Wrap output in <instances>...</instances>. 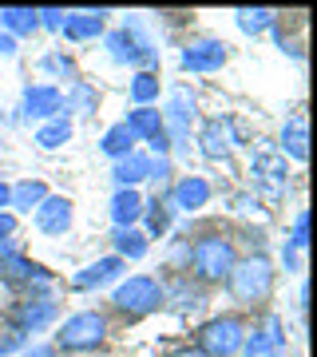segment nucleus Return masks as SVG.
<instances>
[{"label":"nucleus","instance_id":"f257e3e1","mask_svg":"<svg viewBox=\"0 0 317 357\" xmlns=\"http://www.w3.org/2000/svg\"><path fill=\"white\" fill-rule=\"evenodd\" d=\"M234 262H238L234 243L222 238V234H203V238H194V246H190V274L199 282H206V286L226 282Z\"/></svg>","mask_w":317,"mask_h":357},{"label":"nucleus","instance_id":"f03ea898","mask_svg":"<svg viewBox=\"0 0 317 357\" xmlns=\"http://www.w3.org/2000/svg\"><path fill=\"white\" fill-rule=\"evenodd\" d=\"M274 262H270L266 255H250V258H238L234 262V270H230V294L238 298V302H246V306H254V302H266L270 290H274Z\"/></svg>","mask_w":317,"mask_h":357},{"label":"nucleus","instance_id":"7ed1b4c3","mask_svg":"<svg viewBox=\"0 0 317 357\" xmlns=\"http://www.w3.org/2000/svg\"><path fill=\"white\" fill-rule=\"evenodd\" d=\"M111 302H115V310H119L127 321L147 318V314H155V310L167 302L163 298V282H155L151 274H131L127 282L115 286Z\"/></svg>","mask_w":317,"mask_h":357},{"label":"nucleus","instance_id":"20e7f679","mask_svg":"<svg viewBox=\"0 0 317 357\" xmlns=\"http://www.w3.org/2000/svg\"><path fill=\"white\" fill-rule=\"evenodd\" d=\"M103 337H107V318H103L100 310L72 314V318L56 330V345H60L63 354H88V349L103 345Z\"/></svg>","mask_w":317,"mask_h":357},{"label":"nucleus","instance_id":"39448f33","mask_svg":"<svg viewBox=\"0 0 317 357\" xmlns=\"http://www.w3.org/2000/svg\"><path fill=\"white\" fill-rule=\"evenodd\" d=\"M246 345V321L238 314H222V318H210L199 330V354L206 357H234Z\"/></svg>","mask_w":317,"mask_h":357},{"label":"nucleus","instance_id":"423d86ee","mask_svg":"<svg viewBox=\"0 0 317 357\" xmlns=\"http://www.w3.org/2000/svg\"><path fill=\"white\" fill-rule=\"evenodd\" d=\"M68 227H72V203L60 195H48L36 206V230L40 234H63Z\"/></svg>","mask_w":317,"mask_h":357},{"label":"nucleus","instance_id":"0eeeda50","mask_svg":"<svg viewBox=\"0 0 317 357\" xmlns=\"http://www.w3.org/2000/svg\"><path fill=\"white\" fill-rule=\"evenodd\" d=\"M226 64V48L215 44V40H203V44H190L183 52V68L187 72H215V68Z\"/></svg>","mask_w":317,"mask_h":357},{"label":"nucleus","instance_id":"6e6552de","mask_svg":"<svg viewBox=\"0 0 317 357\" xmlns=\"http://www.w3.org/2000/svg\"><path fill=\"white\" fill-rule=\"evenodd\" d=\"M171 203L178 206V211H199V206L210 203V183L199 175H187L175 183V191H171Z\"/></svg>","mask_w":317,"mask_h":357},{"label":"nucleus","instance_id":"1a4fd4ad","mask_svg":"<svg viewBox=\"0 0 317 357\" xmlns=\"http://www.w3.org/2000/svg\"><path fill=\"white\" fill-rule=\"evenodd\" d=\"M143 211H147V206H143V199H139V191H135V187H119V191H115L111 218H115V227H119V230L135 227V222L143 218Z\"/></svg>","mask_w":317,"mask_h":357},{"label":"nucleus","instance_id":"9d476101","mask_svg":"<svg viewBox=\"0 0 317 357\" xmlns=\"http://www.w3.org/2000/svg\"><path fill=\"white\" fill-rule=\"evenodd\" d=\"M230 131H234V123H230V119H210V123H206L203 135H199L206 159H222V155L230 151Z\"/></svg>","mask_w":317,"mask_h":357},{"label":"nucleus","instance_id":"9b49d317","mask_svg":"<svg viewBox=\"0 0 317 357\" xmlns=\"http://www.w3.org/2000/svg\"><path fill=\"white\" fill-rule=\"evenodd\" d=\"M151 163L155 159H147V155H139V151L115 159V183H119V187H135L143 178H151Z\"/></svg>","mask_w":317,"mask_h":357},{"label":"nucleus","instance_id":"f8f14e48","mask_svg":"<svg viewBox=\"0 0 317 357\" xmlns=\"http://www.w3.org/2000/svg\"><path fill=\"white\" fill-rule=\"evenodd\" d=\"M119 270H123V258H100V262H91L84 274H76L72 278V286L76 290H91V286H103V282H111V278H119Z\"/></svg>","mask_w":317,"mask_h":357},{"label":"nucleus","instance_id":"ddd939ff","mask_svg":"<svg viewBox=\"0 0 317 357\" xmlns=\"http://www.w3.org/2000/svg\"><path fill=\"white\" fill-rule=\"evenodd\" d=\"M127 131H131L135 139L151 143L155 135H163V131H167V123H163V115L155 112V107H135V112L127 115Z\"/></svg>","mask_w":317,"mask_h":357},{"label":"nucleus","instance_id":"4468645a","mask_svg":"<svg viewBox=\"0 0 317 357\" xmlns=\"http://www.w3.org/2000/svg\"><path fill=\"white\" fill-rule=\"evenodd\" d=\"M24 107H28V119L36 115V119H44V115H52V112H60L63 107V100H60V91L56 88H28V96H24Z\"/></svg>","mask_w":317,"mask_h":357},{"label":"nucleus","instance_id":"2eb2a0df","mask_svg":"<svg viewBox=\"0 0 317 357\" xmlns=\"http://www.w3.org/2000/svg\"><path fill=\"white\" fill-rule=\"evenodd\" d=\"M44 199H48V187L36 183V178H24V183H16V187H13L8 206H16V211H32V206H40Z\"/></svg>","mask_w":317,"mask_h":357},{"label":"nucleus","instance_id":"dca6fc26","mask_svg":"<svg viewBox=\"0 0 317 357\" xmlns=\"http://www.w3.org/2000/svg\"><path fill=\"white\" fill-rule=\"evenodd\" d=\"M100 28H103V13H72L68 20H63V32H68L72 40L100 36Z\"/></svg>","mask_w":317,"mask_h":357},{"label":"nucleus","instance_id":"f3484780","mask_svg":"<svg viewBox=\"0 0 317 357\" xmlns=\"http://www.w3.org/2000/svg\"><path fill=\"white\" fill-rule=\"evenodd\" d=\"M281 147L293 155V159H305L309 147H305V115H290L286 128H281Z\"/></svg>","mask_w":317,"mask_h":357},{"label":"nucleus","instance_id":"a211bd4d","mask_svg":"<svg viewBox=\"0 0 317 357\" xmlns=\"http://www.w3.org/2000/svg\"><path fill=\"white\" fill-rule=\"evenodd\" d=\"M103 155H111V159H123V155L135 151V135L127 131V123H115V128H107V135H103Z\"/></svg>","mask_w":317,"mask_h":357},{"label":"nucleus","instance_id":"6ab92c4d","mask_svg":"<svg viewBox=\"0 0 317 357\" xmlns=\"http://www.w3.org/2000/svg\"><path fill=\"white\" fill-rule=\"evenodd\" d=\"M115 250H119L115 258H143V255H147V234L135 230V227L115 230Z\"/></svg>","mask_w":317,"mask_h":357},{"label":"nucleus","instance_id":"aec40b11","mask_svg":"<svg viewBox=\"0 0 317 357\" xmlns=\"http://www.w3.org/2000/svg\"><path fill=\"white\" fill-rule=\"evenodd\" d=\"M281 345V333H278V318H266V330L254 333V337H246V345L242 349H250V354H274Z\"/></svg>","mask_w":317,"mask_h":357},{"label":"nucleus","instance_id":"412c9836","mask_svg":"<svg viewBox=\"0 0 317 357\" xmlns=\"http://www.w3.org/2000/svg\"><path fill=\"white\" fill-rule=\"evenodd\" d=\"M40 24V16H36V8H4L0 13V28H13V32H32V28Z\"/></svg>","mask_w":317,"mask_h":357},{"label":"nucleus","instance_id":"4be33fe9","mask_svg":"<svg viewBox=\"0 0 317 357\" xmlns=\"http://www.w3.org/2000/svg\"><path fill=\"white\" fill-rule=\"evenodd\" d=\"M52 314H56L52 302H32V306H24L16 314V326H20V330H40L44 321H52Z\"/></svg>","mask_w":317,"mask_h":357},{"label":"nucleus","instance_id":"5701e85b","mask_svg":"<svg viewBox=\"0 0 317 357\" xmlns=\"http://www.w3.org/2000/svg\"><path fill=\"white\" fill-rule=\"evenodd\" d=\"M72 139V123H68V119H52V123H44V128L36 131V143L40 147H60V143H68Z\"/></svg>","mask_w":317,"mask_h":357},{"label":"nucleus","instance_id":"b1692460","mask_svg":"<svg viewBox=\"0 0 317 357\" xmlns=\"http://www.w3.org/2000/svg\"><path fill=\"white\" fill-rule=\"evenodd\" d=\"M238 28L242 32H254V36H258V32H266L270 24H274V13H270V8H238Z\"/></svg>","mask_w":317,"mask_h":357},{"label":"nucleus","instance_id":"393cba45","mask_svg":"<svg viewBox=\"0 0 317 357\" xmlns=\"http://www.w3.org/2000/svg\"><path fill=\"white\" fill-rule=\"evenodd\" d=\"M155 96H159V79H155L151 72H139V76L131 79V100L139 103V107H147Z\"/></svg>","mask_w":317,"mask_h":357},{"label":"nucleus","instance_id":"a878e982","mask_svg":"<svg viewBox=\"0 0 317 357\" xmlns=\"http://www.w3.org/2000/svg\"><path fill=\"white\" fill-rule=\"evenodd\" d=\"M107 44H111V56H115V60H131V64H135V60L143 56V52L135 48V40L127 36V32H115V36H107Z\"/></svg>","mask_w":317,"mask_h":357},{"label":"nucleus","instance_id":"bb28decb","mask_svg":"<svg viewBox=\"0 0 317 357\" xmlns=\"http://www.w3.org/2000/svg\"><path fill=\"white\" fill-rule=\"evenodd\" d=\"M143 206H151V211H147V230H151V234H163V230L171 227V211H167L159 199H155V203H143Z\"/></svg>","mask_w":317,"mask_h":357},{"label":"nucleus","instance_id":"cd10ccee","mask_svg":"<svg viewBox=\"0 0 317 357\" xmlns=\"http://www.w3.org/2000/svg\"><path fill=\"white\" fill-rule=\"evenodd\" d=\"M36 16H44V24L48 28H63V20H68V13H60V8H40Z\"/></svg>","mask_w":317,"mask_h":357},{"label":"nucleus","instance_id":"c85d7f7f","mask_svg":"<svg viewBox=\"0 0 317 357\" xmlns=\"http://www.w3.org/2000/svg\"><path fill=\"white\" fill-rule=\"evenodd\" d=\"M20 357H56V349H52V345H32V349H24Z\"/></svg>","mask_w":317,"mask_h":357},{"label":"nucleus","instance_id":"c756f323","mask_svg":"<svg viewBox=\"0 0 317 357\" xmlns=\"http://www.w3.org/2000/svg\"><path fill=\"white\" fill-rule=\"evenodd\" d=\"M13 230H16V218L13 215H0V238H8Z\"/></svg>","mask_w":317,"mask_h":357},{"label":"nucleus","instance_id":"7c9ffc66","mask_svg":"<svg viewBox=\"0 0 317 357\" xmlns=\"http://www.w3.org/2000/svg\"><path fill=\"white\" fill-rule=\"evenodd\" d=\"M0 52H4V56H13V52H16V40H13V36H0Z\"/></svg>","mask_w":317,"mask_h":357},{"label":"nucleus","instance_id":"2f4dec72","mask_svg":"<svg viewBox=\"0 0 317 357\" xmlns=\"http://www.w3.org/2000/svg\"><path fill=\"white\" fill-rule=\"evenodd\" d=\"M8 195H13V187H8V183H0V206H8Z\"/></svg>","mask_w":317,"mask_h":357},{"label":"nucleus","instance_id":"473e14b6","mask_svg":"<svg viewBox=\"0 0 317 357\" xmlns=\"http://www.w3.org/2000/svg\"><path fill=\"white\" fill-rule=\"evenodd\" d=\"M171 357H206V354H199V349H178V354H171Z\"/></svg>","mask_w":317,"mask_h":357}]
</instances>
